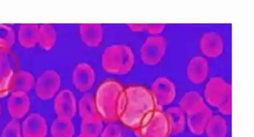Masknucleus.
<instances>
[{
  "instance_id": "7c9ffc66",
  "label": "nucleus",
  "mask_w": 254,
  "mask_h": 137,
  "mask_svg": "<svg viewBox=\"0 0 254 137\" xmlns=\"http://www.w3.org/2000/svg\"><path fill=\"white\" fill-rule=\"evenodd\" d=\"M145 25H129V28L134 32H145Z\"/></svg>"
},
{
  "instance_id": "9d476101",
  "label": "nucleus",
  "mask_w": 254,
  "mask_h": 137,
  "mask_svg": "<svg viewBox=\"0 0 254 137\" xmlns=\"http://www.w3.org/2000/svg\"><path fill=\"white\" fill-rule=\"evenodd\" d=\"M55 111L59 117L72 119L76 113V99L73 92L69 89H64L56 95Z\"/></svg>"
},
{
  "instance_id": "bb28decb",
  "label": "nucleus",
  "mask_w": 254,
  "mask_h": 137,
  "mask_svg": "<svg viewBox=\"0 0 254 137\" xmlns=\"http://www.w3.org/2000/svg\"><path fill=\"white\" fill-rule=\"evenodd\" d=\"M15 42V34L11 27L0 24V49L8 50Z\"/></svg>"
},
{
  "instance_id": "a878e982",
  "label": "nucleus",
  "mask_w": 254,
  "mask_h": 137,
  "mask_svg": "<svg viewBox=\"0 0 254 137\" xmlns=\"http://www.w3.org/2000/svg\"><path fill=\"white\" fill-rule=\"evenodd\" d=\"M103 130L102 118L83 119L81 125V134L91 137H99Z\"/></svg>"
},
{
  "instance_id": "2eb2a0df",
  "label": "nucleus",
  "mask_w": 254,
  "mask_h": 137,
  "mask_svg": "<svg viewBox=\"0 0 254 137\" xmlns=\"http://www.w3.org/2000/svg\"><path fill=\"white\" fill-rule=\"evenodd\" d=\"M179 104L180 108L188 116L198 113L207 107L201 95L196 91H190L184 94Z\"/></svg>"
},
{
  "instance_id": "aec40b11",
  "label": "nucleus",
  "mask_w": 254,
  "mask_h": 137,
  "mask_svg": "<svg viewBox=\"0 0 254 137\" xmlns=\"http://www.w3.org/2000/svg\"><path fill=\"white\" fill-rule=\"evenodd\" d=\"M169 122L170 134H179L185 129V113L180 107H170L165 112Z\"/></svg>"
},
{
  "instance_id": "dca6fc26",
  "label": "nucleus",
  "mask_w": 254,
  "mask_h": 137,
  "mask_svg": "<svg viewBox=\"0 0 254 137\" xmlns=\"http://www.w3.org/2000/svg\"><path fill=\"white\" fill-rule=\"evenodd\" d=\"M80 35L84 44L90 47L100 46L103 40V28L99 24H84L80 25Z\"/></svg>"
},
{
  "instance_id": "c756f323",
  "label": "nucleus",
  "mask_w": 254,
  "mask_h": 137,
  "mask_svg": "<svg viewBox=\"0 0 254 137\" xmlns=\"http://www.w3.org/2000/svg\"><path fill=\"white\" fill-rule=\"evenodd\" d=\"M165 25H145V31L153 34L159 35L164 30Z\"/></svg>"
},
{
  "instance_id": "4468645a",
  "label": "nucleus",
  "mask_w": 254,
  "mask_h": 137,
  "mask_svg": "<svg viewBox=\"0 0 254 137\" xmlns=\"http://www.w3.org/2000/svg\"><path fill=\"white\" fill-rule=\"evenodd\" d=\"M209 74V64L206 58L201 56L193 57L187 68V77L194 84L203 83Z\"/></svg>"
},
{
  "instance_id": "9b49d317",
  "label": "nucleus",
  "mask_w": 254,
  "mask_h": 137,
  "mask_svg": "<svg viewBox=\"0 0 254 137\" xmlns=\"http://www.w3.org/2000/svg\"><path fill=\"white\" fill-rule=\"evenodd\" d=\"M21 131L23 137H46L48 131L47 121L39 113H32L23 122Z\"/></svg>"
},
{
  "instance_id": "4be33fe9",
  "label": "nucleus",
  "mask_w": 254,
  "mask_h": 137,
  "mask_svg": "<svg viewBox=\"0 0 254 137\" xmlns=\"http://www.w3.org/2000/svg\"><path fill=\"white\" fill-rule=\"evenodd\" d=\"M227 122L222 116L212 115L205 128L208 137H226L227 135Z\"/></svg>"
},
{
  "instance_id": "b1692460",
  "label": "nucleus",
  "mask_w": 254,
  "mask_h": 137,
  "mask_svg": "<svg viewBox=\"0 0 254 137\" xmlns=\"http://www.w3.org/2000/svg\"><path fill=\"white\" fill-rule=\"evenodd\" d=\"M78 108L80 116L82 119L102 118L96 107L95 96L92 94L88 93L83 95L82 98L80 99Z\"/></svg>"
},
{
  "instance_id": "423d86ee",
  "label": "nucleus",
  "mask_w": 254,
  "mask_h": 137,
  "mask_svg": "<svg viewBox=\"0 0 254 137\" xmlns=\"http://www.w3.org/2000/svg\"><path fill=\"white\" fill-rule=\"evenodd\" d=\"M166 39L160 35L147 37L140 49L141 59L148 66L157 65L165 56L166 52Z\"/></svg>"
},
{
  "instance_id": "393cba45",
  "label": "nucleus",
  "mask_w": 254,
  "mask_h": 137,
  "mask_svg": "<svg viewBox=\"0 0 254 137\" xmlns=\"http://www.w3.org/2000/svg\"><path fill=\"white\" fill-rule=\"evenodd\" d=\"M57 34L52 25H42L39 26L38 43L42 49L50 50L56 44Z\"/></svg>"
},
{
  "instance_id": "cd10ccee",
  "label": "nucleus",
  "mask_w": 254,
  "mask_h": 137,
  "mask_svg": "<svg viewBox=\"0 0 254 137\" xmlns=\"http://www.w3.org/2000/svg\"><path fill=\"white\" fill-rule=\"evenodd\" d=\"M1 137H22L20 122L14 119L10 121L4 128Z\"/></svg>"
},
{
  "instance_id": "f3484780",
  "label": "nucleus",
  "mask_w": 254,
  "mask_h": 137,
  "mask_svg": "<svg viewBox=\"0 0 254 137\" xmlns=\"http://www.w3.org/2000/svg\"><path fill=\"white\" fill-rule=\"evenodd\" d=\"M8 54L7 50L0 49V96L9 92L8 85L14 74Z\"/></svg>"
},
{
  "instance_id": "20e7f679",
  "label": "nucleus",
  "mask_w": 254,
  "mask_h": 137,
  "mask_svg": "<svg viewBox=\"0 0 254 137\" xmlns=\"http://www.w3.org/2000/svg\"><path fill=\"white\" fill-rule=\"evenodd\" d=\"M205 98L224 115L232 113V86L221 77H213L206 85Z\"/></svg>"
},
{
  "instance_id": "0eeeda50",
  "label": "nucleus",
  "mask_w": 254,
  "mask_h": 137,
  "mask_svg": "<svg viewBox=\"0 0 254 137\" xmlns=\"http://www.w3.org/2000/svg\"><path fill=\"white\" fill-rule=\"evenodd\" d=\"M62 85V78L55 70L44 71L35 83L37 96L42 100L53 98L59 92Z\"/></svg>"
},
{
  "instance_id": "c85d7f7f",
  "label": "nucleus",
  "mask_w": 254,
  "mask_h": 137,
  "mask_svg": "<svg viewBox=\"0 0 254 137\" xmlns=\"http://www.w3.org/2000/svg\"><path fill=\"white\" fill-rule=\"evenodd\" d=\"M101 137H123V131L119 125L110 124L102 130Z\"/></svg>"
},
{
  "instance_id": "473e14b6",
  "label": "nucleus",
  "mask_w": 254,
  "mask_h": 137,
  "mask_svg": "<svg viewBox=\"0 0 254 137\" xmlns=\"http://www.w3.org/2000/svg\"><path fill=\"white\" fill-rule=\"evenodd\" d=\"M0 116H1V107H0Z\"/></svg>"
},
{
  "instance_id": "f03ea898",
  "label": "nucleus",
  "mask_w": 254,
  "mask_h": 137,
  "mask_svg": "<svg viewBox=\"0 0 254 137\" xmlns=\"http://www.w3.org/2000/svg\"><path fill=\"white\" fill-rule=\"evenodd\" d=\"M124 87L115 80H107L101 83L96 92V107L102 119L108 122L119 120L118 107Z\"/></svg>"
},
{
  "instance_id": "f257e3e1",
  "label": "nucleus",
  "mask_w": 254,
  "mask_h": 137,
  "mask_svg": "<svg viewBox=\"0 0 254 137\" xmlns=\"http://www.w3.org/2000/svg\"><path fill=\"white\" fill-rule=\"evenodd\" d=\"M158 108L151 91L140 85L124 88L120 98L118 119L128 128L136 130L144 119Z\"/></svg>"
},
{
  "instance_id": "412c9836",
  "label": "nucleus",
  "mask_w": 254,
  "mask_h": 137,
  "mask_svg": "<svg viewBox=\"0 0 254 137\" xmlns=\"http://www.w3.org/2000/svg\"><path fill=\"white\" fill-rule=\"evenodd\" d=\"M39 26L34 24H23L19 28L18 40L25 48H33L38 43Z\"/></svg>"
},
{
  "instance_id": "2f4dec72",
  "label": "nucleus",
  "mask_w": 254,
  "mask_h": 137,
  "mask_svg": "<svg viewBox=\"0 0 254 137\" xmlns=\"http://www.w3.org/2000/svg\"><path fill=\"white\" fill-rule=\"evenodd\" d=\"M78 137H89V136H87V135H84V134H80L79 136H78Z\"/></svg>"
},
{
  "instance_id": "1a4fd4ad",
  "label": "nucleus",
  "mask_w": 254,
  "mask_h": 137,
  "mask_svg": "<svg viewBox=\"0 0 254 137\" xmlns=\"http://www.w3.org/2000/svg\"><path fill=\"white\" fill-rule=\"evenodd\" d=\"M96 80V72L93 67L87 63H81L74 68L72 82L81 92H86L93 87Z\"/></svg>"
},
{
  "instance_id": "ddd939ff",
  "label": "nucleus",
  "mask_w": 254,
  "mask_h": 137,
  "mask_svg": "<svg viewBox=\"0 0 254 137\" xmlns=\"http://www.w3.org/2000/svg\"><path fill=\"white\" fill-rule=\"evenodd\" d=\"M31 101L26 92H13L7 102V108L14 119L24 117L30 109Z\"/></svg>"
},
{
  "instance_id": "f8f14e48",
  "label": "nucleus",
  "mask_w": 254,
  "mask_h": 137,
  "mask_svg": "<svg viewBox=\"0 0 254 137\" xmlns=\"http://www.w3.org/2000/svg\"><path fill=\"white\" fill-rule=\"evenodd\" d=\"M200 49L205 56L218 58L224 51V40L218 33H204L200 39Z\"/></svg>"
},
{
  "instance_id": "a211bd4d",
  "label": "nucleus",
  "mask_w": 254,
  "mask_h": 137,
  "mask_svg": "<svg viewBox=\"0 0 254 137\" xmlns=\"http://www.w3.org/2000/svg\"><path fill=\"white\" fill-rule=\"evenodd\" d=\"M35 83L34 76L29 71H18L13 74L8 85V91L11 93L17 92L27 93L33 88Z\"/></svg>"
},
{
  "instance_id": "5701e85b",
  "label": "nucleus",
  "mask_w": 254,
  "mask_h": 137,
  "mask_svg": "<svg viewBox=\"0 0 254 137\" xmlns=\"http://www.w3.org/2000/svg\"><path fill=\"white\" fill-rule=\"evenodd\" d=\"M51 134L53 137H73L75 128L72 119L58 116L52 125Z\"/></svg>"
},
{
  "instance_id": "6e6552de",
  "label": "nucleus",
  "mask_w": 254,
  "mask_h": 137,
  "mask_svg": "<svg viewBox=\"0 0 254 137\" xmlns=\"http://www.w3.org/2000/svg\"><path fill=\"white\" fill-rule=\"evenodd\" d=\"M151 92L157 107L169 105L176 96L175 83L166 77H159L153 82Z\"/></svg>"
},
{
  "instance_id": "6ab92c4d",
  "label": "nucleus",
  "mask_w": 254,
  "mask_h": 137,
  "mask_svg": "<svg viewBox=\"0 0 254 137\" xmlns=\"http://www.w3.org/2000/svg\"><path fill=\"white\" fill-rule=\"evenodd\" d=\"M212 116V110L208 107L198 113L190 115L187 119L189 129L194 135H200L204 132L208 121Z\"/></svg>"
},
{
  "instance_id": "39448f33",
  "label": "nucleus",
  "mask_w": 254,
  "mask_h": 137,
  "mask_svg": "<svg viewBox=\"0 0 254 137\" xmlns=\"http://www.w3.org/2000/svg\"><path fill=\"white\" fill-rule=\"evenodd\" d=\"M138 137H169V122L164 112L157 108L151 112L135 130Z\"/></svg>"
},
{
  "instance_id": "7ed1b4c3",
  "label": "nucleus",
  "mask_w": 254,
  "mask_h": 137,
  "mask_svg": "<svg viewBox=\"0 0 254 137\" xmlns=\"http://www.w3.org/2000/svg\"><path fill=\"white\" fill-rule=\"evenodd\" d=\"M134 62L133 51L126 45H112L107 47L102 54V68L110 74H127L133 68Z\"/></svg>"
}]
</instances>
